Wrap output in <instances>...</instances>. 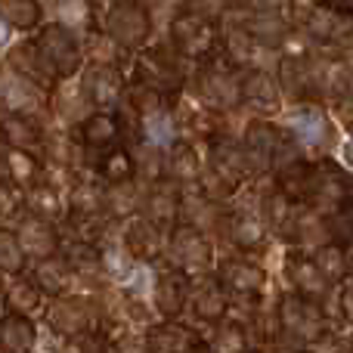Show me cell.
Instances as JSON below:
<instances>
[{
  "mask_svg": "<svg viewBox=\"0 0 353 353\" xmlns=\"http://www.w3.org/2000/svg\"><path fill=\"white\" fill-rule=\"evenodd\" d=\"M276 316H279V335H285L292 347H307V344H313L319 335H325V325H329V316H325L323 304L301 298L298 292L282 298Z\"/></svg>",
  "mask_w": 353,
  "mask_h": 353,
  "instance_id": "1",
  "label": "cell"
},
{
  "mask_svg": "<svg viewBox=\"0 0 353 353\" xmlns=\"http://www.w3.org/2000/svg\"><path fill=\"white\" fill-rule=\"evenodd\" d=\"M34 43L41 47L43 59H47V65L53 68L56 78H72V74H78L81 65H84V53H81L78 37H74L62 22L43 25V28L37 31Z\"/></svg>",
  "mask_w": 353,
  "mask_h": 353,
  "instance_id": "2",
  "label": "cell"
},
{
  "mask_svg": "<svg viewBox=\"0 0 353 353\" xmlns=\"http://www.w3.org/2000/svg\"><path fill=\"white\" fill-rule=\"evenodd\" d=\"M171 41L176 53L186 59H211L217 50V28L214 19L201 16L195 10H186L180 16H174L171 22Z\"/></svg>",
  "mask_w": 353,
  "mask_h": 353,
  "instance_id": "3",
  "label": "cell"
},
{
  "mask_svg": "<svg viewBox=\"0 0 353 353\" xmlns=\"http://www.w3.org/2000/svg\"><path fill=\"white\" fill-rule=\"evenodd\" d=\"M105 34L121 50H140L152 34V19L140 0H118L105 16Z\"/></svg>",
  "mask_w": 353,
  "mask_h": 353,
  "instance_id": "4",
  "label": "cell"
},
{
  "mask_svg": "<svg viewBox=\"0 0 353 353\" xmlns=\"http://www.w3.org/2000/svg\"><path fill=\"white\" fill-rule=\"evenodd\" d=\"M168 251H171V257H174V267L186 270V273H208V267L214 263L211 236L189 223H180L171 236H168Z\"/></svg>",
  "mask_w": 353,
  "mask_h": 353,
  "instance_id": "5",
  "label": "cell"
},
{
  "mask_svg": "<svg viewBox=\"0 0 353 353\" xmlns=\"http://www.w3.org/2000/svg\"><path fill=\"white\" fill-rule=\"evenodd\" d=\"M217 279L223 282L230 298H239V301H257L263 294V288H267V273H263V267L248 261V257L220 261Z\"/></svg>",
  "mask_w": 353,
  "mask_h": 353,
  "instance_id": "6",
  "label": "cell"
},
{
  "mask_svg": "<svg viewBox=\"0 0 353 353\" xmlns=\"http://www.w3.org/2000/svg\"><path fill=\"white\" fill-rule=\"evenodd\" d=\"M180 205H183L180 183L155 180V186L143 195V217L159 226L165 236H171L176 226H180Z\"/></svg>",
  "mask_w": 353,
  "mask_h": 353,
  "instance_id": "7",
  "label": "cell"
},
{
  "mask_svg": "<svg viewBox=\"0 0 353 353\" xmlns=\"http://www.w3.org/2000/svg\"><path fill=\"white\" fill-rule=\"evenodd\" d=\"M137 81L159 93H176L183 87V72L165 47H152L137 56Z\"/></svg>",
  "mask_w": 353,
  "mask_h": 353,
  "instance_id": "8",
  "label": "cell"
},
{
  "mask_svg": "<svg viewBox=\"0 0 353 353\" xmlns=\"http://www.w3.org/2000/svg\"><path fill=\"white\" fill-rule=\"evenodd\" d=\"M124 78L115 68V62H90L84 72V97L93 109H115L124 99Z\"/></svg>",
  "mask_w": 353,
  "mask_h": 353,
  "instance_id": "9",
  "label": "cell"
},
{
  "mask_svg": "<svg viewBox=\"0 0 353 353\" xmlns=\"http://www.w3.org/2000/svg\"><path fill=\"white\" fill-rule=\"evenodd\" d=\"M189 310L201 323H223L230 313V292L217 276L199 273V279H192V285H189Z\"/></svg>",
  "mask_w": 353,
  "mask_h": 353,
  "instance_id": "10",
  "label": "cell"
},
{
  "mask_svg": "<svg viewBox=\"0 0 353 353\" xmlns=\"http://www.w3.org/2000/svg\"><path fill=\"white\" fill-rule=\"evenodd\" d=\"M199 97L211 109H232L242 103V78L230 65H205L199 74Z\"/></svg>",
  "mask_w": 353,
  "mask_h": 353,
  "instance_id": "11",
  "label": "cell"
},
{
  "mask_svg": "<svg viewBox=\"0 0 353 353\" xmlns=\"http://www.w3.org/2000/svg\"><path fill=\"white\" fill-rule=\"evenodd\" d=\"M37 105H41V84L31 81L28 74H22L19 68H12L10 62L0 65V112L34 115Z\"/></svg>",
  "mask_w": 353,
  "mask_h": 353,
  "instance_id": "12",
  "label": "cell"
},
{
  "mask_svg": "<svg viewBox=\"0 0 353 353\" xmlns=\"http://www.w3.org/2000/svg\"><path fill=\"white\" fill-rule=\"evenodd\" d=\"M285 276H288V282H292V292H298L301 298H307V301H316V304H323L332 294V285H335V282H329V276L316 267L313 254H292L285 263Z\"/></svg>",
  "mask_w": 353,
  "mask_h": 353,
  "instance_id": "13",
  "label": "cell"
},
{
  "mask_svg": "<svg viewBox=\"0 0 353 353\" xmlns=\"http://www.w3.org/2000/svg\"><path fill=\"white\" fill-rule=\"evenodd\" d=\"M90 301L84 298H56V304L47 310V323L56 335L65 338H84L87 332H93V310Z\"/></svg>",
  "mask_w": 353,
  "mask_h": 353,
  "instance_id": "14",
  "label": "cell"
},
{
  "mask_svg": "<svg viewBox=\"0 0 353 353\" xmlns=\"http://www.w3.org/2000/svg\"><path fill=\"white\" fill-rule=\"evenodd\" d=\"M279 140H282V134L270 121H263V118H254V121L245 128L242 149H245V159H248L251 174H261V171H270V168H273Z\"/></svg>",
  "mask_w": 353,
  "mask_h": 353,
  "instance_id": "15",
  "label": "cell"
},
{
  "mask_svg": "<svg viewBox=\"0 0 353 353\" xmlns=\"http://www.w3.org/2000/svg\"><path fill=\"white\" fill-rule=\"evenodd\" d=\"M16 236H19V242H22L25 254L34 257V261L62 251V239H59V232H56L53 220L41 217V214H31V211L25 214L16 226Z\"/></svg>",
  "mask_w": 353,
  "mask_h": 353,
  "instance_id": "16",
  "label": "cell"
},
{
  "mask_svg": "<svg viewBox=\"0 0 353 353\" xmlns=\"http://www.w3.org/2000/svg\"><path fill=\"white\" fill-rule=\"evenodd\" d=\"M124 248H128V254L134 257V261L152 263L165 254L168 236L140 214V217H130L128 226H124Z\"/></svg>",
  "mask_w": 353,
  "mask_h": 353,
  "instance_id": "17",
  "label": "cell"
},
{
  "mask_svg": "<svg viewBox=\"0 0 353 353\" xmlns=\"http://www.w3.org/2000/svg\"><path fill=\"white\" fill-rule=\"evenodd\" d=\"M189 285H192V279H189L186 270H161L159 279H155V310L165 319H176L189 307Z\"/></svg>",
  "mask_w": 353,
  "mask_h": 353,
  "instance_id": "18",
  "label": "cell"
},
{
  "mask_svg": "<svg viewBox=\"0 0 353 353\" xmlns=\"http://www.w3.org/2000/svg\"><path fill=\"white\" fill-rule=\"evenodd\" d=\"M208 174L217 176L223 186L236 189L239 183L251 174L248 159H245V149H239V143L230 140V137H217V140H211V171Z\"/></svg>",
  "mask_w": 353,
  "mask_h": 353,
  "instance_id": "19",
  "label": "cell"
},
{
  "mask_svg": "<svg viewBox=\"0 0 353 353\" xmlns=\"http://www.w3.org/2000/svg\"><path fill=\"white\" fill-rule=\"evenodd\" d=\"M220 230L226 232V239H230L242 254H257V251L267 245V223L248 211H232L230 217L220 220Z\"/></svg>",
  "mask_w": 353,
  "mask_h": 353,
  "instance_id": "20",
  "label": "cell"
},
{
  "mask_svg": "<svg viewBox=\"0 0 353 353\" xmlns=\"http://www.w3.org/2000/svg\"><path fill=\"white\" fill-rule=\"evenodd\" d=\"M0 137L12 149H25L34 155L43 152V130L28 112H0Z\"/></svg>",
  "mask_w": 353,
  "mask_h": 353,
  "instance_id": "21",
  "label": "cell"
},
{
  "mask_svg": "<svg viewBox=\"0 0 353 353\" xmlns=\"http://www.w3.org/2000/svg\"><path fill=\"white\" fill-rule=\"evenodd\" d=\"M78 137L87 149L105 152V149H112L118 140H121V121H118V115H112L109 109H97L81 121Z\"/></svg>",
  "mask_w": 353,
  "mask_h": 353,
  "instance_id": "22",
  "label": "cell"
},
{
  "mask_svg": "<svg viewBox=\"0 0 353 353\" xmlns=\"http://www.w3.org/2000/svg\"><path fill=\"white\" fill-rule=\"evenodd\" d=\"M242 103L245 105H254V109L263 112V115H273V112H279L282 93H279L276 81L270 78L267 72L251 68V72L242 74Z\"/></svg>",
  "mask_w": 353,
  "mask_h": 353,
  "instance_id": "23",
  "label": "cell"
},
{
  "mask_svg": "<svg viewBox=\"0 0 353 353\" xmlns=\"http://www.w3.org/2000/svg\"><path fill=\"white\" fill-rule=\"evenodd\" d=\"M74 276H78V273L72 270L68 257L56 251V254L41 257V261L34 263V276H31V279L41 285L43 294H50V298H59V294L68 292V285H72Z\"/></svg>",
  "mask_w": 353,
  "mask_h": 353,
  "instance_id": "24",
  "label": "cell"
},
{
  "mask_svg": "<svg viewBox=\"0 0 353 353\" xmlns=\"http://www.w3.org/2000/svg\"><path fill=\"white\" fill-rule=\"evenodd\" d=\"M316 84H319V74L307 56H288L282 62V87H285L288 97L313 99L316 97Z\"/></svg>",
  "mask_w": 353,
  "mask_h": 353,
  "instance_id": "25",
  "label": "cell"
},
{
  "mask_svg": "<svg viewBox=\"0 0 353 353\" xmlns=\"http://www.w3.org/2000/svg\"><path fill=\"white\" fill-rule=\"evenodd\" d=\"M313 180H316V165H310L307 159H298V161H292V165H285V168L276 171V183H279L276 189H282L288 199L301 201V205L310 201Z\"/></svg>",
  "mask_w": 353,
  "mask_h": 353,
  "instance_id": "26",
  "label": "cell"
},
{
  "mask_svg": "<svg viewBox=\"0 0 353 353\" xmlns=\"http://www.w3.org/2000/svg\"><path fill=\"white\" fill-rule=\"evenodd\" d=\"M34 344H37V329H34V323H31V316L10 310L0 319V350L28 353Z\"/></svg>",
  "mask_w": 353,
  "mask_h": 353,
  "instance_id": "27",
  "label": "cell"
},
{
  "mask_svg": "<svg viewBox=\"0 0 353 353\" xmlns=\"http://www.w3.org/2000/svg\"><path fill=\"white\" fill-rule=\"evenodd\" d=\"M10 65H12V68H19L22 74H28V78H31V81H37L41 87H50L53 81H59V78L53 74V68L47 65V59H43L41 47H37L34 41L12 47V53H10Z\"/></svg>",
  "mask_w": 353,
  "mask_h": 353,
  "instance_id": "28",
  "label": "cell"
},
{
  "mask_svg": "<svg viewBox=\"0 0 353 353\" xmlns=\"http://www.w3.org/2000/svg\"><path fill=\"white\" fill-rule=\"evenodd\" d=\"M146 347L152 353H183V350H192V347H211V344L195 341L192 332L183 329V325H176L171 319V323H165V325H159V329L149 332Z\"/></svg>",
  "mask_w": 353,
  "mask_h": 353,
  "instance_id": "29",
  "label": "cell"
},
{
  "mask_svg": "<svg viewBox=\"0 0 353 353\" xmlns=\"http://www.w3.org/2000/svg\"><path fill=\"white\" fill-rule=\"evenodd\" d=\"M168 176H171L174 183H180V186H192V183H199L201 176H205V165H201L199 152H195L189 143H174L171 152H168Z\"/></svg>",
  "mask_w": 353,
  "mask_h": 353,
  "instance_id": "30",
  "label": "cell"
},
{
  "mask_svg": "<svg viewBox=\"0 0 353 353\" xmlns=\"http://www.w3.org/2000/svg\"><path fill=\"white\" fill-rule=\"evenodd\" d=\"M245 28H248V34L254 37L257 43H263V47H279L288 37V25L279 10H257L254 16L245 22Z\"/></svg>",
  "mask_w": 353,
  "mask_h": 353,
  "instance_id": "31",
  "label": "cell"
},
{
  "mask_svg": "<svg viewBox=\"0 0 353 353\" xmlns=\"http://www.w3.org/2000/svg\"><path fill=\"white\" fill-rule=\"evenodd\" d=\"M25 205H28L31 214H41V217H47V220L65 214L59 186H53V183H47V180H37L34 186L25 189Z\"/></svg>",
  "mask_w": 353,
  "mask_h": 353,
  "instance_id": "32",
  "label": "cell"
},
{
  "mask_svg": "<svg viewBox=\"0 0 353 353\" xmlns=\"http://www.w3.org/2000/svg\"><path fill=\"white\" fill-rule=\"evenodd\" d=\"M41 16V0H0V22L16 31H34Z\"/></svg>",
  "mask_w": 353,
  "mask_h": 353,
  "instance_id": "33",
  "label": "cell"
},
{
  "mask_svg": "<svg viewBox=\"0 0 353 353\" xmlns=\"http://www.w3.org/2000/svg\"><path fill=\"white\" fill-rule=\"evenodd\" d=\"M97 174L103 176L105 183H124V180H134L137 176V159L128 152V149H105L97 161Z\"/></svg>",
  "mask_w": 353,
  "mask_h": 353,
  "instance_id": "34",
  "label": "cell"
},
{
  "mask_svg": "<svg viewBox=\"0 0 353 353\" xmlns=\"http://www.w3.org/2000/svg\"><path fill=\"white\" fill-rule=\"evenodd\" d=\"M140 208H143V195H140V186H137V176L124 183H109V189H105V211L115 214V217H128V214L140 211Z\"/></svg>",
  "mask_w": 353,
  "mask_h": 353,
  "instance_id": "35",
  "label": "cell"
},
{
  "mask_svg": "<svg viewBox=\"0 0 353 353\" xmlns=\"http://www.w3.org/2000/svg\"><path fill=\"white\" fill-rule=\"evenodd\" d=\"M41 285H37L34 279H16L10 288L3 292L6 298V307H10L12 313H25V316H34V313H41Z\"/></svg>",
  "mask_w": 353,
  "mask_h": 353,
  "instance_id": "36",
  "label": "cell"
},
{
  "mask_svg": "<svg viewBox=\"0 0 353 353\" xmlns=\"http://www.w3.org/2000/svg\"><path fill=\"white\" fill-rule=\"evenodd\" d=\"M313 261H316V267L329 276V282L347 279L350 257H347V248H344V245H338V242L329 239V242H323L316 251H313Z\"/></svg>",
  "mask_w": 353,
  "mask_h": 353,
  "instance_id": "37",
  "label": "cell"
},
{
  "mask_svg": "<svg viewBox=\"0 0 353 353\" xmlns=\"http://www.w3.org/2000/svg\"><path fill=\"white\" fill-rule=\"evenodd\" d=\"M325 223H329V239L344 248L353 245V195L341 199L335 208L325 211Z\"/></svg>",
  "mask_w": 353,
  "mask_h": 353,
  "instance_id": "38",
  "label": "cell"
},
{
  "mask_svg": "<svg viewBox=\"0 0 353 353\" xmlns=\"http://www.w3.org/2000/svg\"><path fill=\"white\" fill-rule=\"evenodd\" d=\"M25 261H28V254H25V248H22V242H19L16 230L0 226V270H3V273L19 276L25 270Z\"/></svg>",
  "mask_w": 353,
  "mask_h": 353,
  "instance_id": "39",
  "label": "cell"
},
{
  "mask_svg": "<svg viewBox=\"0 0 353 353\" xmlns=\"http://www.w3.org/2000/svg\"><path fill=\"white\" fill-rule=\"evenodd\" d=\"M68 211L74 214H103L105 211V189L93 183H78L68 199Z\"/></svg>",
  "mask_w": 353,
  "mask_h": 353,
  "instance_id": "40",
  "label": "cell"
},
{
  "mask_svg": "<svg viewBox=\"0 0 353 353\" xmlns=\"http://www.w3.org/2000/svg\"><path fill=\"white\" fill-rule=\"evenodd\" d=\"M68 263H72V270L78 276H97L99 270H103V254L97 251V245L93 242H81V239H74V245L65 251Z\"/></svg>",
  "mask_w": 353,
  "mask_h": 353,
  "instance_id": "41",
  "label": "cell"
},
{
  "mask_svg": "<svg viewBox=\"0 0 353 353\" xmlns=\"http://www.w3.org/2000/svg\"><path fill=\"white\" fill-rule=\"evenodd\" d=\"M292 128H294V137H298V140L319 143V140H323L325 121H323V115H319V112H307V115H294L292 118Z\"/></svg>",
  "mask_w": 353,
  "mask_h": 353,
  "instance_id": "42",
  "label": "cell"
},
{
  "mask_svg": "<svg viewBox=\"0 0 353 353\" xmlns=\"http://www.w3.org/2000/svg\"><path fill=\"white\" fill-rule=\"evenodd\" d=\"M325 84H329V90L335 93L338 99H350L353 97V68L347 65V62H338V65H332Z\"/></svg>",
  "mask_w": 353,
  "mask_h": 353,
  "instance_id": "43",
  "label": "cell"
},
{
  "mask_svg": "<svg viewBox=\"0 0 353 353\" xmlns=\"http://www.w3.org/2000/svg\"><path fill=\"white\" fill-rule=\"evenodd\" d=\"M214 350H242L245 347V332L239 325H220L217 338L211 341Z\"/></svg>",
  "mask_w": 353,
  "mask_h": 353,
  "instance_id": "44",
  "label": "cell"
},
{
  "mask_svg": "<svg viewBox=\"0 0 353 353\" xmlns=\"http://www.w3.org/2000/svg\"><path fill=\"white\" fill-rule=\"evenodd\" d=\"M19 186H12V183H0V217H12L19 208Z\"/></svg>",
  "mask_w": 353,
  "mask_h": 353,
  "instance_id": "45",
  "label": "cell"
},
{
  "mask_svg": "<svg viewBox=\"0 0 353 353\" xmlns=\"http://www.w3.org/2000/svg\"><path fill=\"white\" fill-rule=\"evenodd\" d=\"M0 183H12V146L3 137H0Z\"/></svg>",
  "mask_w": 353,
  "mask_h": 353,
  "instance_id": "46",
  "label": "cell"
},
{
  "mask_svg": "<svg viewBox=\"0 0 353 353\" xmlns=\"http://www.w3.org/2000/svg\"><path fill=\"white\" fill-rule=\"evenodd\" d=\"M319 3H325L329 10H335L338 16H344L353 22V0H319Z\"/></svg>",
  "mask_w": 353,
  "mask_h": 353,
  "instance_id": "47",
  "label": "cell"
},
{
  "mask_svg": "<svg viewBox=\"0 0 353 353\" xmlns=\"http://www.w3.org/2000/svg\"><path fill=\"white\" fill-rule=\"evenodd\" d=\"M338 118H341V124L353 134V97L350 99H341V109H338Z\"/></svg>",
  "mask_w": 353,
  "mask_h": 353,
  "instance_id": "48",
  "label": "cell"
},
{
  "mask_svg": "<svg viewBox=\"0 0 353 353\" xmlns=\"http://www.w3.org/2000/svg\"><path fill=\"white\" fill-rule=\"evenodd\" d=\"M288 0H251V6L254 10H282Z\"/></svg>",
  "mask_w": 353,
  "mask_h": 353,
  "instance_id": "49",
  "label": "cell"
},
{
  "mask_svg": "<svg viewBox=\"0 0 353 353\" xmlns=\"http://www.w3.org/2000/svg\"><path fill=\"white\" fill-rule=\"evenodd\" d=\"M347 279H350V285H353V257H350V270H347Z\"/></svg>",
  "mask_w": 353,
  "mask_h": 353,
  "instance_id": "50",
  "label": "cell"
},
{
  "mask_svg": "<svg viewBox=\"0 0 353 353\" xmlns=\"http://www.w3.org/2000/svg\"><path fill=\"white\" fill-rule=\"evenodd\" d=\"M6 288H3V270H0V294H3Z\"/></svg>",
  "mask_w": 353,
  "mask_h": 353,
  "instance_id": "51",
  "label": "cell"
},
{
  "mask_svg": "<svg viewBox=\"0 0 353 353\" xmlns=\"http://www.w3.org/2000/svg\"><path fill=\"white\" fill-rule=\"evenodd\" d=\"M347 155H350V159H353V143H350V146H347Z\"/></svg>",
  "mask_w": 353,
  "mask_h": 353,
  "instance_id": "52",
  "label": "cell"
},
{
  "mask_svg": "<svg viewBox=\"0 0 353 353\" xmlns=\"http://www.w3.org/2000/svg\"><path fill=\"white\" fill-rule=\"evenodd\" d=\"M223 3H239V0H223Z\"/></svg>",
  "mask_w": 353,
  "mask_h": 353,
  "instance_id": "53",
  "label": "cell"
},
{
  "mask_svg": "<svg viewBox=\"0 0 353 353\" xmlns=\"http://www.w3.org/2000/svg\"><path fill=\"white\" fill-rule=\"evenodd\" d=\"M0 41H3V31H0Z\"/></svg>",
  "mask_w": 353,
  "mask_h": 353,
  "instance_id": "54",
  "label": "cell"
},
{
  "mask_svg": "<svg viewBox=\"0 0 353 353\" xmlns=\"http://www.w3.org/2000/svg\"><path fill=\"white\" fill-rule=\"evenodd\" d=\"M112 3H118V0H112Z\"/></svg>",
  "mask_w": 353,
  "mask_h": 353,
  "instance_id": "55",
  "label": "cell"
},
{
  "mask_svg": "<svg viewBox=\"0 0 353 353\" xmlns=\"http://www.w3.org/2000/svg\"><path fill=\"white\" fill-rule=\"evenodd\" d=\"M350 347H353V344H350Z\"/></svg>",
  "mask_w": 353,
  "mask_h": 353,
  "instance_id": "56",
  "label": "cell"
}]
</instances>
